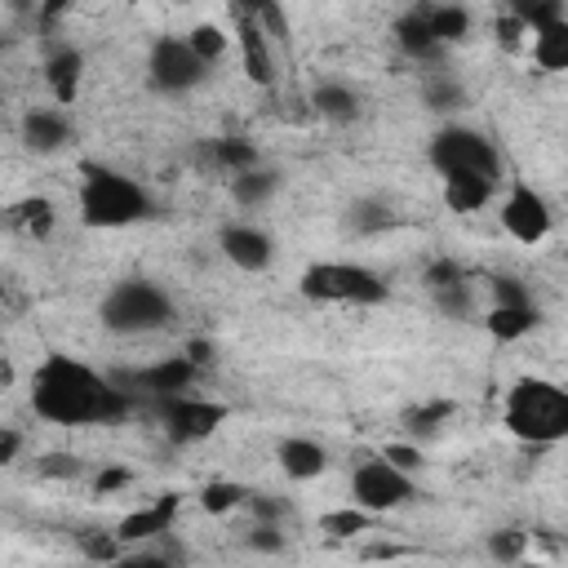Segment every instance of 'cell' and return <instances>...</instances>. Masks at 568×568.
<instances>
[{
  "mask_svg": "<svg viewBox=\"0 0 568 568\" xmlns=\"http://www.w3.org/2000/svg\"><path fill=\"white\" fill-rule=\"evenodd\" d=\"M506 426L524 444H555L568 435V395L546 377H524L506 395Z\"/></svg>",
  "mask_w": 568,
  "mask_h": 568,
  "instance_id": "cell-2",
  "label": "cell"
},
{
  "mask_svg": "<svg viewBox=\"0 0 568 568\" xmlns=\"http://www.w3.org/2000/svg\"><path fill=\"white\" fill-rule=\"evenodd\" d=\"M209 155H213V164H222L231 178L257 164V151H253V142H244V138H213Z\"/></svg>",
  "mask_w": 568,
  "mask_h": 568,
  "instance_id": "cell-25",
  "label": "cell"
},
{
  "mask_svg": "<svg viewBox=\"0 0 568 568\" xmlns=\"http://www.w3.org/2000/svg\"><path fill=\"white\" fill-rule=\"evenodd\" d=\"M280 466H284V475H288V479H315V475H324L328 453H324L315 439L288 435V439L280 444Z\"/></svg>",
  "mask_w": 568,
  "mask_h": 568,
  "instance_id": "cell-17",
  "label": "cell"
},
{
  "mask_svg": "<svg viewBox=\"0 0 568 568\" xmlns=\"http://www.w3.org/2000/svg\"><path fill=\"white\" fill-rule=\"evenodd\" d=\"M462 102H466V93H462L457 80H448V75H430V80H426V106L453 111V106H462Z\"/></svg>",
  "mask_w": 568,
  "mask_h": 568,
  "instance_id": "cell-31",
  "label": "cell"
},
{
  "mask_svg": "<svg viewBox=\"0 0 568 568\" xmlns=\"http://www.w3.org/2000/svg\"><path fill=\"white\" fill-rule=\"evenodd\" d=\"M155 413H160L169 439H178V444L204 439L226 422V404L195 399V395H164V399H155Z\"/></svg>",
  "mask_w": 568,
  "mask_h": 568,
  "instance_id": "cell-9",
  "label": "cell"
},
{
  "mask_svg": "<svg viewBox=\"0 0 568 568\" xmlns=\"http://www.w3.org/2000/svg\"><path fill=\"white\" fill-rule=\"evenodd\" d=\"M80 71H84V58H80V49H71V44H58V49L44 58V80H49V89H53L58 102H71V98H75Z\"/></svg>",
  "mask_w": 568,
  "mask_h": 568,
  "instance_id": "cell-16",
  "label": "cell"
},
{
  "mask_svg": "<svg viewBox=\"0 0 568 568\" xmlns=\"http://www.w3.org/2000/svg\"><path fill=\"white\" fill-rule=\"evenodd\" d=\"M532 62L541 71H564L568 67V18L532 31Z\"/></svg>",
  "mask_w": 568,
  "mask_h": 568,
  "instance_id": "cell-20",
  "label": "cell"
},
{
  "mask_svg": "<svg viewBox=\"0 0 568 568\" xmlns=\"http://www.w3.org/2000/svg\"><path fill=\"white\" fill-rule=\"evenodd\" d=\"M129 484V470H102L98 475V493H115V488H124Z\"/></svg>",
  "mask_w": 568,
  "mask_h": 568,
  "instance_id": "cell-42",
  "label": "cell"
},
{
  "mask_svg": "<svg viewBox=\"0 0 568 568\" xmlns=\"http://www.w3.org/2000/svg\"><path fill=\"white\" fill-rule=\"evenodd\" d=\"M248 550L280 555V550H284V532H280V524H253V528H248Z\"/></svg>",
  "mask_w": 568,
  "mask_h": 568,
  "instance_id": "cell-36",
  "label": "cell"
},
{
  "mask_svg": "<svg viewBox=\"0 0 568 568\" xmlns=\"http://www.w3.org/2000/svg\"><path fill=\"white\" fill-rule=\"evenodd\" d=\"M395 44H399L408 58H435V53H439V44H435V36H430V27H426V4L408 9V13L395 22Z\"/></svg>",
  "mask_w": 568,
  "mask_h": 568,
  "instance_id": "cell-19",
  "label": "cell"
},
{
  "mask_svg": "<svg viewBox=\"0 0 568 568\" xmlns=\"http://www.w3.org/2000/svg\"><path fill=\"white\" fill-rule=\"evenodd\" d=\"M146 75H151V84H155L160 93H191V89L209 75V67L191 53L186 40L160 36V40L151 44V53H146Z\"/></svg>",
  "mask_w": 568,
  "mask_h": 568,
  "instance_id": "cell-8",
  "label": "cell"
},
{
  "mask_svg": "<svg viewBox=\"0 0 568 568\" xmlns=\"http://www.w3.org/2000/svg\"><path fill=\"white\" fill-rule=\"evenodd\" d=\"M430 293H435V302H439V311H444V315H453V320L470 315V288H466V280L439 284V288H430Z\"/></svg>",
  "mask_w": 568,
  "mask_h": 568,
  "instance_id": "cell-33",
  "label": "cell"
},
{
  "mask_svg": "<svg viewBox=\"0 0 568 568\" xmlns=\"http://www.w3.org/2000/svg\"><path fill=\"white\" fill-rule=\"evenodd\" d=\"M186 44H191V53L209 67V62H217V58L226 53V31H222V27H213V22H200V27L186 36Z\"/></svg>",
  "mask_w": 568,
  "mask_h": 568,
  "instance_id": "cell-26",
  "label": "cell"
},
{
  "mask_svg": "<svg viewBox=\"0 0 568 568\" xmlns=\"http://www.w3.org/2000/svg\"><path fill=\"white\" fill-rule=\"evenodd\" d=\"M275 186H280V178H275L271 169H262V164H253V169H244V173L231 178V195H235V204H244V209L271 200Z\"/></svg>",
  "mask_w": 568,
  "mask_h": 568,
  "instance_id": "cell-24",
  "label": "cell"
},
{
  "mask_svg": "<svg viewBox=\"0 0 568 568\" xmlns=\"http://www.w3.org/2000/svg\"><path fill=\"white\" fill-rule=\"evenodd\" d=\"M484 324L497 342H519L524 333L537 328V306H493Z\"/></svg>",
  "mask_w": 568,
  "mask_h": 568,
  "instance_id": "cell-22",
  "label": "cell"
},
{
  "mask_svg": "<svg viewBox=\"0 0 568 568\" xmlns=\"http://www.w3.org/2000/svg\"><path fill=\"white\" fill-rule=\"evenodd\" d=\"M13 222L27 226L31 235H44L53 226V204L49 200H22V204H13Z\"/></svg>",
  "mask_w": 568,
  "mask_h": 568,
  "instance_id": "cell-29",
  "label": "cell"
},
{
  "mask_svg": "<svg viewBox=\"0 0 568 568\" xmlns=\"http://www.w3.org/2000/svg\"><path fill=\"white\" fill-rule=\"evenodd\" d=\"M244 506L257 515V524H280L284 519V501H275L266 493H244Z\"/></svg>",
  "mask_w": 568,
  "mask_h": 568,
  "instance_id": "cell-38",
  "label": "cell"
},
{
  "mask_svg": "<svg viewBox=\"0 0 568 568\" xmlns=\"http://www.w3.org/2000/svg\"><path fill=\"white\" fill-rule=\"evenodd\" d=\"M501 226H506L519 244H537V240H546V231H550V204H546L528 182H515L510 195H506V204H501Z\"/></svg>",
  "mask_w": 568,
  "mask_h": 568,
  "instance_id": "cell-10",
  "label": "cell"
},
{
  "mask_svg": "<svg viewBox=\"0 0 568 568\" xmlns=\"http://www.w3.org/2000/svg\"><path fill=\"white\" fill-rule=\"evenodd\" d=\"M195 373H200V368H195L186 355H169V359H155V364L129 373V386L146 390L151 399H164V395H186L191 382H195Z\"/></svg>",
  "mask_w": 568,
  "mask_h": 568,
  "instance_id": "cell-12",
  "label": "cell"
},
{
  "mask_svg": "<svg viewBox=\"0 0 568 568\" xmlns=\"http://www.w3.org/2000/svg\"><path fill=\"white\" fill-rule=\"evenodd\" d=\"M413 493H417V488H413V475L395 470L386 457H368V462H359L355 475H351V497H355V506H359L364 515L395 510V506H404Z\"/></svg>",
  "mask_w": 568,
  "mask_h": 568,
  "instance_id": "cell-7",
  "label": "cell"
},
{
  "mask_svg": "<svg viewBox=\"0 0 568 568\" xmlns=\"http://www.w3.org/2000/svg\"><path fill=\"white\" fill-rule=\"evenodd\" d=\"M111 568H173V564L160 559V555H124V559H115Z\"/></svg>",
  "mask_w": 568,
  "mask_h": 568,
  "instance_id": "cell-41",
  "label": "cell"
},
{
  "mask_svg": "<svg viewBox=\"0 0 568 568\" xmlns=\"http://www.w3.org/2000/svg\"><path fill=\"white\" fill-rule=\"evenodd\" d=\"M115 541H120V537H106V532H84V537H80L84 555L98 559V564H115V559H120V555H115Z\"/></svg>",
  "mask_w": 568,
  "mask_h": 568,
  "instance_id": "cell-39",
  "label": "cell"
},
{
  "mask_svg": "<svg viewBox=\"0 0 568 568\" xmlns=\"http://www.w3.org/2000/svg\"><path fill=\"white\" fill-rule=\"evenodd\" d=\"M382 457H386V462H390L395 470H404V475H413V470L422 466V453H417L413 444H390V448H386Z\"/></svg>",
  "mask_w": 568,
  "mask_h": 568,
  "instance_id": "cell-40",
  "label": "cell"
},
{
  "mask_svg": "<svg viewBox=\"0 0 568 568\" xmlns=\"http://www.w3.org/2000/svg\"><path fill=\"white\" fill-rule=\"evenodd\" d=\"M173 315V302L151 280H120L102 302V324L111 333H155Z\"/></svg>",
  "mask_w": 568,
  "mask_h": 568,
  "instance_id": "cell-4",
  "label": "cell"
},
{
  "mask_svg": "<svg viewBox=\"0 0 568 568\" xmlns=\"http://www.w3.org/2000/svg\"><path fill=\"white\" fill-rule=\"evenodd\" d=\"M515 22L541 31V27H550V22H564V4H559V0H532V4L519 0V4H515Z\"/></svg>",
  "mask_w": 568,
  "mask_h": 568,
  "instance_id": "cell-27",
  "label": "cell"
},
{
  "mask_svg": "<svg viewBox=\"0 0 568 568\" xmlns=\"http://www.w3.org/2000/svg\"><path fill=\"white\" fill-rule=\"evenodd\" d=\"M302 297L373 306L386 297V284H382V275H373L368 266H355V262H315L302 271Z\"/></svg>",
  "mask_w": 568,
  "mask_h": 568,
  "instance_id": "cell-6",
  "label": "cell"
},
{
  "mask_svg": "<svg viewBox=\"0 0 568 568\" xmlns=\"http://www.w3.org/2000/svg\"><path fill=\"white\" fill-rule=\"evenodd\" d=\"M493 186L497 182H484V178H444V204L453 209V213H475V209H484L488 204V195H493Z\"/></svg>",
  "mask_w": 568,
  "mask_h": 568,
  "instance_id": "cell-21",
  "label": "cell"
},
{
  "mask_svg": "<svg viewBox=\"0 0 568 568\" xmlns=\"http://www.w3.org/2000/svg\"><path fill=\"white\" fill-rule=\"evenodd\" d=\"M524 546H528V532H519V528H501V532H493V537H488V555H493V559H501V564L519 559V555H524Z\"/></svg>",
  "mask_w": 568,
  "mask_h": 568,
  "instance_id": "cell-34",
  "label": "cell"
},
{
  "mask_svg": "<svg viewBox=\"0 0 568 568\" xmlns=\"http://www.w3.org/2000/svg\"><path fill=\"white\" fill-rule=\"evenodd\" d=\"M129 390L98 377L89 364L71 355H44V364L31 373V408L53 426H93V422H120L129 413Z\"/></svg>",
  "mask_w": 568,
  "mask_h": 568,
  "instance_id": "cell-1",
  "label": "cell"
},
{
  "mask_svg": "<svg viewBox=\"0 0 568 568\" xmlns=\"http://www.w3.org/2000/svg\"><path fill=\"white\" fill-rule=\"evenodd\" d=\"M151 213V195L120 169L106 164H84L80 182V217L89 226H129Z\"/></svg>",
  "mask_w": 568,
  "mask_h": 568,
  "instance_id": "cell-3",
  "label": "cell"
},
{
  "mask_svg": "<svg viewBox=\"0 0 568 568\" xmlns=\"http://www.w3.org/2000/svg\"><path fill=\"white\" fill-rule=\"evenodd\" d=\"M368 528V515L359 510V506H346V510H328L324 519H320V532H328V537H359Z\"/></svg>",
  "mask_w": 568,
  "mask_h": 568,
  "instance_id": "cell-28",
  "label": "cell"
},
{
  "mask_svg": "<svg viewBox=\"0 0 568 568\" xmlns=\"http://www.w3.org/2000/svg\"><path fill=\"white\" fill-rule=\"evenodd\" d=\"M395 222V213L382 204V200H359L355 209H351V226L355 231H386Z\"/></svg>",
  "mask_w": 568,
  "mask_h": 568,
  "instance_id": "cell-32",
  "label": "cell"
},
{
  "mask_svg": "<svg viewBox=\"0 0 568 568\" xmlns=\"http://www.w3.org/2000/svg\"><path fill=\"white\" fill-rule=\"evenodd\" d=\"M217 244H222L226 262H235L240 271H266V266H271V253H275V248H271V235L257 231V226H248V222L222 226Z\"/></svg>",
  "mask_w": 568,
  "mask_h": 568,
  "instance_id": "cell-13",
  "label": "cell"
},
{
  "mask_svg": "<svg viewBox=\"0 0 568 568\" xmlns=\"http://www.w3.org/2000/svg\"><path fill=\"white\" fill-rule=\"evenodd\" d=\"M493 297H497V306H532L528 288L519 280H510V275H497L493 280Z\"/></svg>",
  "mask_w": 568,
  "mask_h": 568,
  "instance_id": "cell-37",
  "label": "cell"
},
{
  "mask_svg": "<svg viewBox=\"0 0 568 568\" xmlns=\"http://www.w3.org/2000/svg\"><path fill=\"white\" fill-rule=\"evenodd\" d=\"M18 448H22L18 430H0V462H13V457H18Z\"/></svg>",
  "mask_w": 568,
  "mask_h": 568,
  "instance_id": "cell-43",
  "label": "cell"
},
{
  "mask_svg": "<svg viewBox=\"0 0 568 568\" xmlns=\"http://www.w3.org/2000/svg\"><path fill=\"white\" fill-rule=\"evenodd\" d=\"M49 475H75V457H44Z\"/></svg>",
  "mask_w": 568,
  "mask_h": 568,
  "instance_id": "cell-44",
  "label": "cell"
},
{
  "mask_svg": "<svg viewBox=\"0 0 568 568\" xmlns=\"http://www.w3.org/2000/svg\"><path fill=\"white\" fill-rule=\"evenodd\" d=\"M453 413V404L448 399H435V404H422V408H413L408 417H404V426H408V435H435L439 430V422Z\"/></svg>",
  "mask_w": 568,
  "mask_h": 568,
  "instance_id": "cell-30",
  "label": "cell"
},
{
  "mask_svg": "<svg viewBox=\"0 0 568 568\" xmlns=\"http://www.w3.org/2000/svg\"><path fill=\"white\" fill-rule=\"evenodd\" d=\"M235 36H240V62L244 75L262 89L275 84V58H271V40L262 36V27L253 22V9H235Z\"/></svg>",
  "mask_w": 568,
  "mask_h": 568,
  "instance_id": "cell-11",
  "label": "cell"
},
{
  "mask_svg": "<svg viewBox=\"0 0 568 568\" xmlns=\"http://www.w3.org/2000/svg\"><path fill=\"white\" fill-rule=\"evenodd\" d=\"M311 102H315V111H320L324 120H333V124H351V120L359 115V98H355V89L342 84V80H324V84H315Z\"/></svg>",
  "mask_w": 568,
  "mask_h": 568,
  "instance_id": "cell-18",
  "label": "cell"
},
{
  "mask_svg": "<svg viewBox=\"0 0 568 568\" xmlns=\"http://www.w3.org/2000/svg\"><path fill=\"white\" fill-rule=\"evenodd\" d=\"M173 519H178V493H160L151 506H142V510L124 515V519H120V528H115V537H120V541H146V537L169 532V528H173Z\"/></svg>",
  "mask_w": 568,
  "mask_h": 568,
  "instance_id": "cell-14",
  "label": "cell"
},
{
  "mask_svg": "<svg viewBox=\"0 0 568 568\" xmlns=\"http://www.w3.org/2000/svg\"><path fill=\"white\" fill-rule=\"evenodd\" d=\"M430 164L444 173V178H484V182H497L501 178V155L497 146L479 133V129H466V124H448L430 138Z\"/></svg>",
  "mask_w": 568,
  "mask_h": 568,
  "instance_id": "cell-5",
  "label": "cell"
},
{
  "mask_svg": "<svg viewBox=\"0 0 568 568\" xmlns=\"http://www.w3.org/2000/svg\"><path fill=\"white\" fill-rule=\"evenodd\" d=\"M426 27H430L435 44H453L470 31V13L462 4H426Z\"/></svg>",
  "mask_w": 568,
  "mask_h": 568,
  "instance_id": "cell-23",
  "label": "cell"
},
{
  "mask_svg": "<svg viewBox=\"0 0 568 568\" xmlns=\"http://www.w3.org/2000/svg\"><path fill=\"white\" fill-rule=\"evenodd\" d=\"M244 501V488L240 484H204V493H200V506L204 510H231V506H240Z\"/></svg>",
  "mask_w": 568,
  "mask_h": 568,
  "instance_id": "cell-35",
  "label": "cell"
},
{
  "mask_svg": "<svg viewBox=\"0 0 568 568\" xmlns=\"http://www.w3.org/2000/svg\"><path fill=\"white\" fill-rule=\"evenodd\" d=\"M67 138H71V129H67V115H62V111H44V106H36V111L22 115V142H27L31 151L49 155V151L67 146Z\"/></svg>",
  "mask_w": 568,
  "mask_h": 568,
  "instance_id": "cell-15",
  "label": "cell"
}]
</instances>
